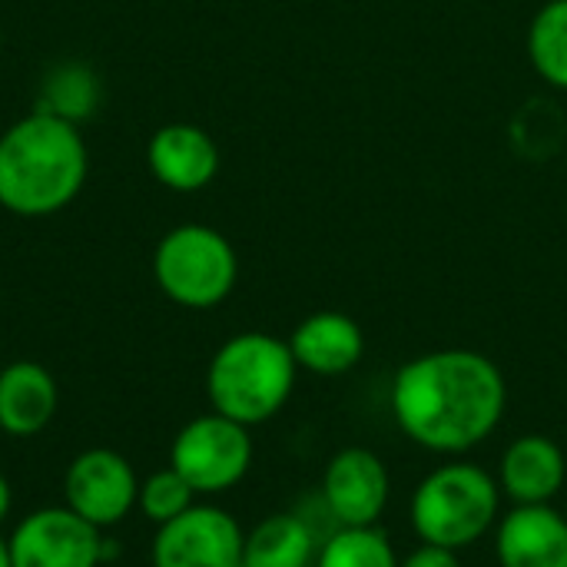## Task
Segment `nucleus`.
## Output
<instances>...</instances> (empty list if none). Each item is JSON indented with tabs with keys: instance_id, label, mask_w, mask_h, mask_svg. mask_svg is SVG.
I'll return each mask as SVG.
<instances>
[{
	"instance_id": "f257e3e1",
	"label": "nucleus",
	"mask_w": 567,
	"mask_h": 567,
	"mask_svg": "<svg viewBox=\"0 0 567 567\" xmlns=\"http://www.w3.org/2000/svg\"><path fill=\"white\" fill-rule=\"evenodd\" d=\"M508 385L502 369L472 349L415 355L392 379V415L422 449L462 455L482 445L502 422Z\"/></svg>"
},
{
	"instance_id": "f03ea898",
	"label": "nucleus",
	"mask_w": 567,
	"mask_h": 567,
	"mask_svg": "<svg viewBox=\"0 0 567 567\" xmlns=\"http://www.w3.org/2000/svg\"><path fill=\"white\" fill-rule=\"evenodd\" d=\"M90 156L73 120L33 110L0 133V206L40 219L66 209L86 183Z\"/></svg>"
},
{
	"instance_id": "7ed1b4c3",
	"label": "nucleus",
	"mask_w": 567,
	"mask_h": 567,
	"mask_svg": "<svg viewBox=\"0 0 567 567\" xmlns=\"http://www.w3.org/2000/svg\"><path fill=\"white\" fill-rule=\"evenodd\" d=\"M296 359L286 339L269 332H239L226 339L206 369L213 412L252 429L282 412L296 389Z\"/></svg>"
},
{
	"instance_id": "20e7f679",
	"label": "nucleus",
	"mask_w": 567,
	"mask_h": 567,
	"mask_svg": "<svg viewBox=\"0 0 567 567\" xmlns=\"http://www.w3.org/2000/svg\"><path fill=\"white\" fill-rule=\"evenodd\" d=\"M502 488L492 472L475 462H449L432 468L412 495V528L422 545L465 551L495 525Z\"/></svg>"
},
{
	"instance_id": "39448f33",
	"label": "nucleus",
	"mask_w": 567,
	"mask_h": 567,
	"mask_svg": "<svg viewBox=\"0 0 567 567\" xmlns=\"http://www.w3.org/2000/svg\"><path fill=\"white\" fill-rule=\"evenodd\" d=\"M236 276V249L213 226H176L159 239L153 252V279L159 292L183 309H213L226 302Z\"/></svg>"
},
{
	"instance_id": "423d86ee",
	"label": "nucleus",
	"mask_w": 567,
	"mask_h": 567,
	"mask_svg": "<svg viewBox=\"0 0 567 567\" xmlns=\"http://www.w3.org/2000/svg\"><path fill=\"white\" fill-rule=\"evenodd\" d=\"M252 465L249 429L209 412L186 422L169 449V468H176L196 495H223L236 488Z\"/></svg>"
},
{
	"instance_id": "0eeeda50",
	"label": "nucleus",
	"mask_w": 567,
	"mask_h": 567,
	"mask_svg": "<svg viewBox=\"0 0 567 567\" xmlns=\"http://www.w3.org/2000/svg\"><path fill=\"white\" fill-rule=\"evenodd\" d=\"M246 532L216 505H193L156 528L153 567H243Z\"/></svg>"
},
{
	"instance_id": "6e6552de",
	"label": "nucleus",
	"mask_w": 567,
	"mask_h": 567,
	"mask_svg": "<svg viewBox=\"0 0 567 567\" xmlns=\"http://www.w3.org/2000/svg\"><path fill=\"white\" fill-rule=\"evenodd\" d=\"M140 498V478L133 465L113 449H90L76 455L63 475V502L70 512L96 525L100 532L130 518Z\"/></svg>"
},
{
	"instance_id": "1a4fd4ad",
	"label": "nucleus",
	"mask_w": 567,
	"mask_h": 567,
	"mask_svg": "<svg viewBox=\"0 0 567 567\" xmlns=\"http://www.w3.org/2000/svg\"><path fill=\"white\" fill-rule=\"evenodd\" d=\"M7 542L13 567H96L103 561L100 528L66 505L27 515Z\"/></svg>"
},
{
	"instance_id": "9d476101",
	"label": "nucleus",
	"mask_w": 567,
	"mask_h": 567,
	"mask_svg": "<svg viewBox=\"0 0 567 567\" xmlns=\"http://www.w3.org/2000/svg\"><path fill=\"white\" fill-rule=\"evenodd\" d=\"M392 478L385 462L362 445L342 449L332 455L322 475V498L339 522V528L375 525L389 505Z\"/></svg>"
},
{
	"instance_id": "9b49d317",
	"label": "nucleus",
	"mask_w": 567,
	"mask_h": 567,
	"mask_svg": "<svg viewBox=\"0 0 567 567\" xmlns=\"http://www.w3.org/2000/svg\"><path fill=\"white\" fill-rule=\"evenodd\" d=\"M150 173L173 193H199L219 173V146L196 123H166L146 143Z\"/></svg>"
},
{
	"instance_id": "f8f14e48",
	"label": "nucleus",
	"mask_w": 567,
	"mask_h": 567,
	"mask_svg": "<svg viewBox=\"0 0 567 567\" xmlns=\"http://www.w3.org/2000/svg\"><path fill=\"white\" fill-rule=\"evenodd\" d=\"M502 567H567V518L555 505H515L495 525Z\"/></svg>"
},
{
	"instance_id": "ddd939ff",
	"label": "nucleus",
	"mask_w": 567,
	"mask_h": 567,
	"mask_svg": "<svg viewBox=\"0 0 567 567\" xmlns=\"http://www.w3.org/2000/svg\"><path fill=\"white\" fill-rule=\"evenodd\" d=\"M286 342L299 369L312 375H326V379L352 372L365 355L362 326L352 316L336 312V309L306 316Z\"/></svg>"
},
{
	"instance_id": "4468645a",
	"label": "nucleus",
	"mask_w": 567,
	"mask_h": 567,
	"mask_svg": "<svg viewBox=\"0 0 567 567\" xmlns=\"http://www.w3.org/2000/svg\"><path fill=\"white\" fill-rule=\"evenodd\" d=\"M567 482V458L548 435L515 439L498 465V488L512 505H551Z\"/></svg>"
},
{
	"instance_id": "2eb2a0df",
	"label": "nucleus",
	"mask_w": 567,
	"mask_h": 567,
	"mask_svg": "<svg viewBox=\"0 0 567 567\" xmlns=\"http://www.w3.org/2000/svg\"><path fill=\"white\" fill-rule=\"evenodd\" d=\"M56 379L40 362L20 359L0 369V432L30 439L56 415Z\"/></svg>"
},
{
	"instance_id": "dca6fc26",
	"label": "nucleus",
	"mask_w": 567,
	"mask_h": 567,
	"mask_svg": "<svg viewBox=\"0 0 567 567\" xmlns=\"http://www.w3.org/2000/svg\"><path fill=\"white\" fill-rule=\"evenodd\" d=\"M316 535L299 515L262 518L243 545V567H309L316 561Z\"/></svg>"
},
{
	"instance_id": "f3484780",
	"label": "nucleus",
	"mask_w": 567,
	"mask_h": 567,
	"mask_svg": "<svg viewBox=\"0 0 567 567\" xmlns=\"http://www.w3.org/2000/svg\"><path fill=\"white\" fill-rule=\"evenodd\" d=\"M528 56L545 83L567 90V0H548L528 30Z\"/></svg>"
},
{
	"instance_id": "a211bd4d",
	"label": "nucleus",
	"mask_w": 567,
	"mask_h": 567,
	"mask_svg": "<svg viewBox=\"0 0 567 567\" xmlns=\"http://www.w3.org/2000/svg\"><path fill=\"white\" fill-rule=\"evenodd\" d=\"M316 567H399V555L389 535L375 525L339 528L329 542H322Z\"/></svg>"
},
{
	"instance_id": "6ab92c4d",
	"label": "nucleus",
	"mask_w": 567,
	"mask_h": 567,
	"mask_svg": "<svg viewBox=\"0 0 567 567\" xmlns=\"http://www.w3.org/2000/svg\"><path fill=\"white\" fill-rule=\"evenodd\" d=\"M193 498H196V492L189 488V482L176 468H163L140 482L136 508L143 512V518H150L159 528V525L179 518L186 508H193L196 505Z\"/></svg>"
},
{
	"instance_id": "aec40b11",
	"label": "nucleus",
	"mask_w": 567,
	"mask_h": 567,
	"mask_svg": "<svg viewBox=\"0 0 567 567\" xmlns=\"http://www.w3.org/2000/svg\"><path fill=\"white\" fill-rule=\"evenodd\" d=\"M93 93H96L93 76L83 66H63V70H56L47 80V103L40 110H50L56 116L76 120V116L90 113Z\"/></svg>"
},
{
	"instance_id": "412c9836",
	"label": "nucleus",
	"mask_w": 567,
	"mask_h": 567,
	"mask_svg": "<svg viewBox=\"0 0 567 567\" xmlns=\"http://www.w3.org/2000/svg\"><path fill=\"white\" fill-rule=\"evenodd\" d=\"M399 567H462L458 551L439 548V545H419L409 558H402Z\"/></svg>"
},
{
	"instance_id": "4be33fe9",
	"label": "nucleus",
	"mask_w": 567,
	"mask_h": 567,
	"mask_svg": "<svg viewBox=\"0 0 567 567\" xmlns=\"http://www.w3.org/2000/svg\"><path fill=\"white\" fill-rule=\"evenodd\" d=\"M10 505H13V492H10V482L0 475V522L10 515Z\"/></svg>"
},
{
	"instance_id": "5701e85b",
	"label": "nucleus",
	"mask_w": 567,
	"mask_h": 567,
	"mask_svg": "<svg viewBox=\"0 0 567 567\" xmlns=\"http://www.w3.org/2000/svg\"><path fill=\"white\" fill-rule=\"evenodd\" d=\"M0 567H13V561H10V542L7 538H0Z\"/></svg>"
},
{
	"instance_id": "b1692460",
	"label": "nucleus",
	"mask_w": 567,
	"mask_h": 567,
	"mask_svg": "<svg viewBox=\"0 0 567 567\" xmlns=\"http://www.w3.org/2000/svg\"><path fill=\"white\" fill-rule=\"evenodd\" d=\"M0 47H3V33H0Z\"/></svg>"
}]
</instances>
